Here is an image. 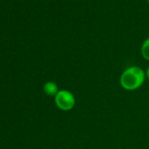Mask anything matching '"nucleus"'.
I'll return each mask as SVG.
<instances>
[{
  "label": "nucleus",
  "instance_id": "obj_1",
  "mask_svg": "<svg viewBox=\"0 0 149 149\" xmlns=\"http://www.w3.org/2000/svg\"><path fill=\"white\" fill-rule=\"evenodd\" d=\"M146 79V71L138 66H131L123 71L119 83L124 90L133 91L139 89L144 84Z\"/></svg>",
  "mask_w": 149,
  "mask_h": 149
},
{
  "label": "nucleus",
  "instance_id": "obj_2",
  "mask_svg": "<svg viewBox=\"0 0 149 149\" xmlns=\"http://www.w3.org/2000/svg\"><path fill=\"white\" fill-rule=\"evenodd\" d=\"M54 104L61 111H68L76 105V97L70 91L60 90L54 97Z\"/></svg>",
  "mask_w": 149,
  "mask_h": 149
},
{
  "label": "nucleus",
  "instance_id": "obj_3",
  "mask_svg": "<svg viewBox=\"0 0 149 149\" xmlns=\"http://www.w3.org/2000/svg\"><path fill=\"white\" fill-rule=\"evenodd\" d=\"M59 88L58 85L52 81L47 82L44 85H43V91L45 92L46 95L49 96V97H55L56 94L59 92Z\"/></svg>",
  "mask_w": 149,
  "mask_h": 149
},
{
  "label": "nucleus",
  "instance_id": "obj_4",
  "mask_svg": "<svg viewBox=\"0 0 149 149\" xmlns=\"http://www.w3.org/2000/svg\"><path fill=\"white\" fill-rule=\"evenodd\" d=\"M140 54L146 61H149V37L143 41L140 47Z\"/></svg>",
  "mask_w": 149,
  "mask_h": 149
},
{
  "label": "nucleus",
  "instance_id": "obj_5",
  "mask_svg": "<svg viewBox=\"0 0 149 149\" xmlns=\"http://www.w3.org/2000/svg\"><path fill=\"white\" fill-rule=\"evenodd\" d=\"M146 78L149 80V66L147 67V68H146Z\"/></svg>",
  "mask_w": 149,
  "mask_h": 149
},
{
  "label": "nucleus",
  "instance_id": "obj_6",
  "mask_svg": "<svg viewBox=\"0 0 149 149\" xmlns=\"http://www.w3.org/2000/svg\"><path fill=\"white\" fill-rule=\"evenodd\" d=\"M146 1H147V3H148V5H149V0H146Z\"/></svg>",
  "mask_w": 149,
  "mask_h": 149
}]
</instances>
